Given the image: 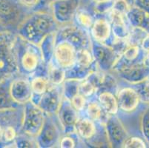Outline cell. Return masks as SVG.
I'll use <instances>...</instances> for the list:
<instances>
[{
  "label": "cell",
  "instance_id": "1",
  "mask_svg": "<svg viewBox=\"0 0 149 148\" xmlns=\"http://www.w3.org/2000/svg\"><path fill=\"white\" fill-rule=\"evenodd\" d=\"M56 23L52 14L35 12L21 22L17 27V33L24 40L37 45L47 35L56 32Z\"/></svg>",
  "mask_w": 149,
  "mask_h": 148
},
{
  "label": "cell",
  "instance_id": "2",
  "mask_svg": "<svg viewBox=\"0 0 149 148\" xmlns=\"http://www.w3.org/2000/svg\"><path fill=\"white\" fill-rule=\"evenodd\" d=\"M17 37L8 30L0 32V75L8 78L19 72L15 51Z\"/></svg>",
  "mask_w": 149,
  "mask_h": 148
},
{
  "label": "cell",
  "instance_id": "3",
  "mask_svg": "<svg viewBox=\"0 0 149 148\" xmlns=\"http://www.w3.org/2000/svg\"><path fill=\"white\" fill-rule=\"evenodd\" d=\"M45 122L44 111L31 101L25 104L22 130L29 136H37Z\"/></svg>",
  "mask_w": 149,
  "mask_h": 148
},
{
  "label": "cell",
  "instance_id": "4",
  "mask_svg": "<svg viewBox=\"0 0 149 148\" xmlns=\"http://www.w3.org/2000/svg\"><path fill=\"white\" fill-rule=\"evenodd\" d=\"M20 0H0V23L5 28L17 26L24 19V7Z\"/></svg>",
  "mask_w": 149,
  "mask_h": 148
},
{
  "label": "cell",
  "instance_id": "5",
  "mask_svg": "<svg viewBox=\"0 0 149 148\" xmlns=\"http://www.w3.org/2000/svg\"><path fill=\"white\" fill-rule=\"evenodd\" d=\"M34 44L28 42V45H17L15 42V51L17 54L19 70H22L25 73H32L37 68L40 63V55L33 47Z\"/></svg>",
  "mask_w": 149,
  "mask_h": 148
},
{
  "label": "cell",
  "instance_id": "6",
  "mask_svg": "<svg viewBox=\"0 0 149 148\" xmlns=\"http://www.w3.org/2000/svg\"><path fill=\"white\" fill-rule=\"evenodd\" d=\"M80 0H52L50 2L54 19L59 24H66L73 19L78 11Z\"/></svg>",
  "mask_w": 149,
  "mask_h": 148
},
{
  "label": "cell",
  "instance_id": "7",
  "mask_svg": "<svg viewBox=\"0 0 149 148\" xmlns=\"http://www.w3.org/2000/svg\"><path fill=\"white\" fill-rule=\"evenodd\" d=\"M119 75L122 79L130 83H142L149 78V65L144 60L125 65L119 70Z\"/></svg>",
  "mask_w": 149,
  "mask_h": 148
},
{
  "label": "cell",
  "instance_id": "8",
  "mask_svg": "<svg viewBox=\"0 0 149 148\" xmlns=\"http://www.w3.org/2000/svg\"><path fill=\"white\" fill-rule=\"evenodd\" d=\"M105 129L110 144L113 147H123L128 135L120 119L113 115L108 116L105 121Z\"/></svg>",
  "mask_w": 149,
  "mask_h": 148
},
{
  "label": "cell",
  "instance_id": "9",
  "mask_svg": "<svg viewBox=\"0 0 149 148\" xmlns=\"http://www.w3.org/2000/svg\"><path fill=\"white\" fill-rule=\"evenodd\" d=\"M92 51L96 62L103 70H108L114 67L120 59V56L117 55L111 47L101 42L93 44L92 46Z\"/></svg>",
  "mask_w": 149,
  "mask_h": 148
},
{
  "label": "cell",
  "instance_id": "10",
  "mask_svg": "<svg viewBox=\"0 0 149 148\" xmlns=\"http://www.w3.org/2000/svg\"><path fill=\"white\" fill-rule=\"evenodd\" d=\"M76 48L67 41L56 44L54 50V57L58 65L62 68H71L76 64Z\"/></svg>",
  "mask_w": 149,
  "mask_h": 148
},
{
  "label": "cell",
  "instance_id": "11",
  "mask_svg": "<svg viewBox=\"0 0 149 148\" xmlns=\"http://www.w3.org/2000/svg\"><path fill=\"white\" fill-rule=\"evenodd\" d=\"M10 93L17 104H25L31 100L33 92L31 82L25 79H17L10 83Z\"/></svg>",
  "mask_w": 149,
  "mask_h": 148
},
{
  "label": "cell",
  "instance_id": "12",
  "mask_svg": "<svg viewBox=\"0 0 149 148\" xmlns=\"http://www.w3.org/2000/svg\"><path fill=\"white\" fill-rule=\"evenodd\" d=\"M61 36L75 48H77V51L88 48L91 43L89 36L86 32L77 26L65 27L61 30Z\"/></svg>",
  "mask_w": 149,
  "mask_h": 148
},
{
  "label": "cell",
  "instance_id": "13",
  "mask_svg": "<svg viewBox=\"0 0 149 148\" xmlns=\"http://www.w3.org/2000/svg\"><path fill=\"white\" fill-rule=\"evenodd\" d=\"M61 103V95L58 90L56 88H49L34 104L44 112L51 114L58 112Z\"/></svg>",
  "mask_w": 149,
  "mask_h": 148
},
{
  "label": "cell",
  "instance_id": "14",
  "mask_svg": "<svg viewBox=\"0 0 149 148\" xmlns=\"http://www.w3.org/2000/svg\"><path fill=\"white\" fill-rule=\"evenodd\" d=\"M58 112L59 121L65 129L66 133L68 134L73 132V130L75 129L76 123L79 120L77 110L73 108L70 103L68 101H63L61 103Z\"/></svg>",
  "mask_w": 149,
  "mask_h": 148
},
{
  "label": "cell",
  "instance_id": "15",
  "mask_svg": "<svg viewBox=\"0 0 149 148\" xmlns=\"http://www.w3.org/2000/svg\"><path fill=\"white\" fill-rule=\"evenodd\" d=\"M117 101L120 109L125 112H131L137 108L140 101V98L136 90L125 88L119 92Z\"/></svg>",
  "mask_w": 149,
  "mask_h": 148
},
{
  "label": "cell",
  "instance_id": "16",
  "mask_svg": "<svg viewBox=\"0 0 149 148\" xmlns=\"http://www.w3.org/2000/svg\"><path fill=\"white\" fill-rule=\"evenodd\" d=\"M59 132L57 127L52 121H46L41 132L37 135V144L42 147H50L55 145L59 139Z\"/></svg>",
  "mask_w": 149,
  "mask_h": 148
},
{
  "label": "cell",
  "instance_id": "17",
  "mask_svg": "<svg viewBox=\"0 0 149 148\" xmlns=\"http://www.w3.org/2000/svg\"><path fill=\"white\" fill-rule=\"evenodd\" d=\"M125 17L132 27L141 28L149 34V14L136 6L131 7Z\"/></svg>",
  "mask_w": 149,
  "mask_h": 148
},
{
  "label": "cell",
  "instance_id": "18",
  "mask_svg": "<svg viewBox=\"0 0 149 148\" xmlns=\"http://www.w3.org/2000/svg\"><path fill=\"white\" fill-rule=\"evenodd\" d=\"M110 17L112 23V31L115 38L127 40L129 32L127 30L124 22V15L111 9L110 12Z\"/></svg>",
  "mask_w": 149,
  "mask_h": 148
},
{
  "label": "cell",
  "instance_id": "19",
  "mask_svg": "<svg viewBox=\"0 0 149 148\" xmlns=\"http://www.w3.org/2000/svg\"><path fill=\"white\" fill-rule=\"evenodd\" d=\"M111 27L110 23L105 19H98L92 26V35L99 42H104L110 37Z\"/></svg>",
  "mask_w": 149,
  "mask_h": 148
},
{
  "label": "cell",
  "instance_id": "20",
  "mask_svg": "<svg viewBox=\"0 0 149 148\" xmlns=\"http://www.w3.org/2000/svg\"><path fill=\"white\" fill-rule=\"evenodd\" d=\"M55 41H56V32H53L47 35L40 44L42 59L46 64L50 63L54 56V50L56 47Z\"/></svg>",
  "mask_w": 149,
  "mask_h": 148
},
{
  "label": "cell",
  "instance_id": "21",
  "mask_svg": "<svg viewBox=\"0 0 149 148\" xmlns=\"http://www.w3.org/2000/svg\"><path fill=\"white\" fill-rule=\"evenodd\" d=\"M99 101L102 108L108 114L114 115L118 111V101L111 92H101L99 95Z\"/></svg>",
  "mask_w": 149,
  "mask_h": 148
},
{
  "label": "cell",
  "instance_id": "22",
  "mask_svg": "<svg viewBox=\"0 0 149 148\" xmlns=\"http://www.w3.org/2000/svg\"><path fill=\"white\" fill-rule=\"evenodd\" d=\"M75 129L82 138L90 139L96 133V126L91 119H79L76 123Z\"/></svg>",
  "mask_w": 149,
  "mask_h": 148
},
{
  "label": "cell",
  "instance_id": "23",
  "mask_svg": "<svg viewBox=\"0 0 149 148\" xmlns=\"http://www.w3.org/2000/svg\"><path fill=\"white\" fill-rule=\"evenodd\" d=\"M7 80L0 85V110L13 109L17 105L10 96V84H8Z\"/></svg>",
  "mask_w": 149,
  "mask_h": 148
},
{
  "label": "cell",
  "instance_id": "24",
  "mask_svg": "<svg viewBox=\"0 0 149 148\" xmlns=\"http://www.w3.org/2000/svg\"><path fill=\"white\" fill-rule=\"evenodd\" d=\"M93 54L91 53L88 48L80 49L77 51L76 63L77 66L83 68H90V66L93 62Z\"/></svg>",
  "mask_w": 149,
  "mask_h": 148
},
{
  "label": "cell",
  "instance_id": "25",
  "mask_svg": "<svg viewBox=\"0 0 149 148\" xmlns=\"http://www.w3.org/2000/svg\"><path fill=\"white\" fill-rule=\"evenodd\" d=\"M66 72L61 67L51 66L48 70V81L54 85H59L65 81Z\"/></svg>",
  "mask_w": 149,
  "mask_h": 148
},
{
  "label": "cell",
  "instance_id": "26",
  "mask_svg": "<svg viewBox=\"0 0 149 148\" xmlns=\"http://www.w3.org/2000/svg\"><path fill=\"white\" fill-rule=\"evenodd\" d=\"M148 35L146 31L141 28H134L132 27V29L129 32L128 38H127V42L129 45H141L143 42V39Z\"/></svg>",
  "mask_w": 149,
  "mask_h": 148
},
{
  "label": "cell",
  "instance_id": "27",
  "mask_svg": "<svg viewBox=\"0 0 149 148\" xmlns=\"http://www.w3.org/2000/svg\"><path fill=\"white\" fill-rule=\"evenodd\" d=\"M31 85L33 94L41 96L49 88V81L42 76H37L31 81Z\"/></svg>",
  "mask_w": 149,
  "mask_h": 148
},
{
  "label": "cell",
  "instance_id": "28",
  "mask_svg": "<svg viewBox=\"0 0 149 148\" xmlns=\"http://www.w3.org/2000/svg\"><path fill=\"white\" fill-rule=\"evenodd\" d=\"M79 83H80V80L78 79H68L66 80L64 90L66 99L70 100L76 94L79 93Z\"/></svg>",
  "mask_w": 149,
  "mask_h": 148
},
{
  "label": "cell",
  "instance_id": "29",
  "mask_svg": "<svg viewBox=\"0 0 149 148\" xmlns=\"http://www.w3.org/2000/svg\"><path fill=\"white\" fill-rule=\"evenodd\" d=\"M97 90V88L96 85L89 78H88V79L82 80V82L79 83V93L82 94L85 97L91 96L93 93H95Z\"/></svg>",
  "mask_w": 149,
  "mask_h": 148
},
{
  "label": "cell",
  "instance_id": "30",
  "mask_svg": "<svg viewBox=\"0 0 149 148\" xmlns=\"http://www.w3.org/2000/svg\"><path fill=\"white\" fill-rule=\"evenodd\" d=\"M77 22H79L81 26L85 28H92L93 24V17L88 12L85 10H78L75 15Z\"/></svg>",
  "mask_w": 149,
  "mask_h": 148
},
{
  "label": "cell",
  "instance_id": "31",
  "mask_svg": "<svg viewBox=\"0 0 149 148\" xmlns=\"http://www.w3.org/2000/svg\"><path fill=\"white\" fill-rule=\"evenodd\" d=\"M17 137V131L14 126L8 124L5 126L3 132L2 142L9 144V145H13V142Z\"/></svg>",
  "mask_w": 149,
  "mask_h": 148
},
{
  "label": "cell",
  "instance_id": "32",
  "mask_svg": "<svg viewBox=\"0 0 149 148\" xmlns=\"http://www.w3.org/2000/svg\"><path fill=\"white\" fill-rule=\"evenodd\" d=\"M102 109L101 104L97 102H91L87 108L88 116L91 120H99L102 116Z\"/></svg>",
  "mask_w": 149,
  "mask_h": 148
},
{
  "label": "cell",
  "instance_id": "33",
  "mask_svg": "<svg viewBox=\"0 0 149 148\" xmlns=\"http://www.w3.org/2000/svg\"><path fill=\"white\" fill-rule=\"evenodd\" d=\"M139 54H140L139 46L128 45V47L125 49V51L123 53V56L125 60L131 62V64H134V62L137 59Z\"/></svg>",
  "mask_w": 149,
  "mask_h": 148
},
{
  "label": "cell",
  "instance_id": "34",
  "mask_svg": "<svg viewBox=\"0 0 149 148\" xmlns=\"http://www.w3.org/2000/svg\"><path fill=\"white\" fill-rule=\"evenodd\" d=\"M141 130L145 139L149 145V106L141 117Z\"/></svg>",
  "mask_w": 149,
  "mask_h": 148
},
{
  "label": "cell",
  "instance_id": "35",
  "mask_svg": "<svg viewBox=\"0 0 149 148\" xmlns=\"http://www.w3.org/2000/svg\"><path fill=\"white\" fill-rule=\"evenodd\" d=\"M131 6L132 5L128 2V0H113L111 9L125 16Z\"/></svg>",
  "mask_w": 149,
  "mask_h": 148
},
{
  "label": "cell",
  "instance_id": "36",
  "mask_svg": "<svg viewBox=\"0 0 149 148\" xmlns=\"http://www.w3.org/2000/svg\"><path fill=\"white\" fill-rule=\"evenodd\" d=\"M123 147L127 148H146L147 144L140 138L138 137H131L128 138L123 145Z\"/></svg>",
  "mask_w": 149,
  "mask_h": 148
},
{
  "label": "cell",
  "instance_id": "37",
  "mask_svg": "<svg viewBox=\"0 0 149 148\" xmlns=\"http://www.w3.org/2000/svg\"><path fill=\"white\" fill-rule=\"evenodd\" d=\"M70 104L77 111L82 110L85 105V96L78 93L70 99Z\"/></svg>",
  "mask_w": 149,
  "mask_h": 148
},
{
  "label": "cell",
  "instance_id": "38",
  "mask_svg": "<svg viewBox=\"0 0 149 148\" xmlns=\"http://www.w3.org/2000/svg\"><path fill=\"white\" fill-rule=\"evenodd\" d=\"M137 92L140 101L146 104H149V81H143V85Z\"/></svg>",
  "mask_w": 149,
  "mask_h": 148
},
{
  "label": "cell",
  "instance_id": "39",
  "mask_svg": "<svg viewBox=\"0 0 149 148\" xmlns=\"http://www.w3.org/2000/svg\"><path fill=\"white\" fill-rule=\"evenodd\" d=\"M13 145L17 147H31L33 143L23 136H17L13 142Z\"/></svg>",
  "mask_w": 149,
  "mask_h": 148
},
{
  "label": "cell",
  "instance_id": "40",
  "mask_svg": "<svg viewBox=\"0 0 149 148\" xmlns=\"http://www.w3.org/2000/svg\"><path fill=\"white\" fill-rule=\"evenodd\" d=\"M132 5L140 8L149 14V0H131Z\"/></svg>",
  "mask_w": 149,
  "mask_h": 148
},
{
  "label": "cell",
  "instance_id": "41",
  "mask_svg": "<svg viewBox=\"0 0 149 148\" xmlns=\"http://www.w3.org/2000/svg\"><path fill=\"white\" fill-rule=\"evenodd\" d=\"M59 147L62 148H72L75 147V142L70 137H63L59 142Z\"/></svg>",
  "mask_w": 149,
  "mask_h": 148
},
{
  "label": "cell",
  "instance_id": "42",
  "mask_svg": "<svg viewBox=\"0 0 149 148\" xmlns=\"http://www.w3.org/2000/svg\"><path fill=\"white\" fill-rule=\"evenodd\" d=\"M20 1L23 5L28 7L36 6V5L39 2V0H20Z\"/></svg>",
  "mask_w": 149,
  "mask_h": 148
},
{
  "label": "cell",
  "instance_id": "43",
  "mask_svg": "<svg viewBox=\"0 0 149 148\" xmlns=\"http://www.w3.org/2000/svg\"><path fill=\"white\" fill-rule=\"evenodd\" d=\"M141 47L143 51H145L146 52L149 51V34L143 39V42L141 44Z\"/></svg>",
  "mask_w": 149,
  "mask_h": 148
},
{
  "label": "cell",
  "instance_id": "44",
  "mask_svg": "<svg viewBox=\"0 0 149 148\" xmlns=\"http://www.w3.org/2000/svg\"><path fill=\"white\" fill-rule=\"evenodd\" d=\"M146 53V56L144 59V62L147 64L148 65H149V51H147Z\"/></svg>",
  "mask_w": 149,
  "mask_h": 148
},
{
  "label": "cell",
  "instance_id": "45",
  "mask_svg": "<svg viewBox=\"0 0 149 148\" xmlns=\"http://www.w3.org/2000/svg\"><path fill=\"white\" fill-rule=\"evenodd\" d=\"M96 3H103V2H106L110 1V0H93Z\"/></svg>",
  "mask_w": 149,
  "mask_h": 148
},
{
  "label": "cell",
  "instance_id": "46",
  "mask_svg": "<svg viewBox=\"0 0 149 148\" xmlns=\"http://www.w3.org/2000/svg\"><path fill=\"white\" fill-rule=\"evenodd\" d=\"M5 30H8V29H6V28H5L3 25H2V24L0 23V32H1V31H5Z\"/></svg>",
  "mask_w": 149,
  "mask_h": 148
}]
</instances>
